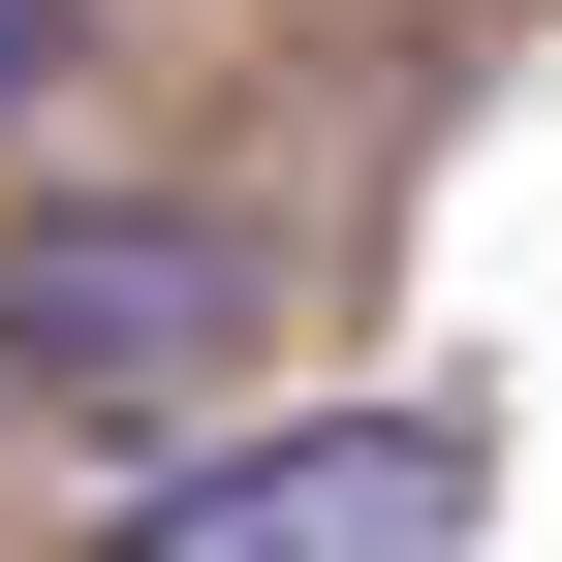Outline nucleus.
Returning <instances> with one entry per match:
<instances>
[{
  "instance_id": "3",
  "label": "nucleus",
  "mask_w": 562,
  "mask_h": 562,
  "mask_svg": "<svg viewBox=\"0 0 562 562\" xmlns=\"http://www.w3.org/2000/svg\"><path fill=\"white\" fill-rule=\"evenodd\" d=\"M32 94H63V0H0V125H32Z\"/></svg>"
},
{
  "instance_id": "1",
  "label": "nucleus",
  "mask_w": 562,
  "mask_h": 562,
  "mask_svg": "<svg viewBox=\"0 0 562 562\" xmlns=\"http://www.w3.org/2000/svg\"><path fill=\"white\" fill-rule=\"evenodd\" d=\"M220 344H250V220H220V188H63V220L0 250V375L94 406V438L220 406Z\"/></svg>"
},
{
  "instance_id": "2",
  "label": "nucleus",
  "mask_w": 562,
  "mask_h": 562,
  "mask_svg": "<svg viewBox=\"0 0 562 562\" xmlns=\"http://www.w3.org/2000/svg\"><path fill=\"white\" fill-rule=\"evenodd\" d=\"M94 562H469V406H281V438H157Z\"/></svg>"
}]
</instances>
